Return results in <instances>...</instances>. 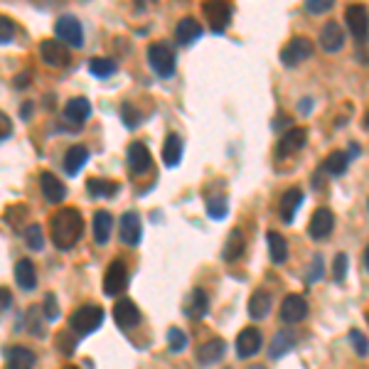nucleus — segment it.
Here are the masks:
<instances>
[{
  "mask_svg": "<svg viewBox=\"0 0 369 369\" xmlns=\"http://www.w3.org/2000/svg\"><path fill=\"white\" fill-rule=\"evenodd\" d=\"M10 303H13L10 291H8L6 286H0V312H3V310H8V308H10Z\"/></svg>",
  "mask_w": 369,
  "mask_h": 369,
  "instance_id": "obj_47",
  "label": "nucleus"
},
{
  "mask_svg": "<svg viewBox=\"0 0 369 369\" xmlns=\"http://www.w3.org/2000/svg\"><path fill=\"white\" fill-rule=\"evenodd\" d=\"M199 37H202V25H199L195 17H182L180 22H177L175 27V40L180 42V45H193V42H197Z\"/></svg>",
  "mask_w": 369,
  "mask_h": 369,
  "instance_id": "obj_20",
  "label": "nucleus"
},
{
  "mask_svg": "<svg viewBox=\"0 0 369 369\" xmlns=\"http://www.w3.org/2000/svg\"><path fill=\"white\" fill-rule=\"evenodd\" d=\"M25 244H27V249H32V251H40L42 246H45V232H42V227L37 222L25 227Z\"/></svg>",
  "mask_w": 369,
  "mask_h": 369,
  "instance_id": "obj_36",
  "label": "nucleus"
},
{
  "mask_svg": "<svg viewBox=\"0 0 369 369\" xmlns=\"http://www.w3.org/2000/svg\"><path fill=\"white\" fill-rule=\"evenodd\" d=\"M54 35L69 47H84V27L74 15H62L54 22Z\"/></svg>",
  "mask_w": 369,
  "mask_h": 369,
  "instance_id": "obj_4",
  "label": "nucleus"
},
{
  "mask_svg": "<svg viewBox=\"0 0 369 369\" xmlns=\"http://www.w3.org/2000/svg\"><path fill=\"white\" fill-rule=\"evenodd\" d=\"M333 229H335V214L330 212L328 207H317L310 217V224H308V234H310V239L322 241L325 236H330Z\"/></svg>",
  "mask_w": 369,
  "mask_h": 369,
  "instance_id": "obj_8",
  "label": "nucleus"
},
{
  "mask_svg": "<svg viewBox=\"0 0 369 369\" xmlns=\"http://www.w3.org/2000/svg\"><path fill=\"white\" fill-rule=\"evenodd\" d=\"M89 160V151L84 146H72L67 153H64V172H67L69 177L79 175L82 172V167L86 165Z\"/></svg>",
  "mask_w": 369,
  "mask_h": 369,
  "instance_id": "obj_24",
  "label": "nucleus"
},
{
  "mask_svg": "<svg viewBox=\"0 0 369 369\" xmlns=\"http://www.w3.org/2000/svg\"><path fill=\"white\" fill-rule=\"evenodd\" d=\"M6 369H15V367H6Z\"/></svg>",
  "mask_w": 369,
  "mask_h": 369,
  "instance_id": "obj_56",
  "label": "nucleus"
},
{
  "mask_svg": "<svg viewBox=\"0 0 369 369\" xmlns=\"http://www.w3.org/2000/svg\"><path fill=\"white\" fill-rule=\"evenodd\" d=\"M322 273H325V264H322V256H315L310 264V269H308V276H306V283L310 286V283L320 281Z\"/></svg>",
  "mask_w": 369,
  "mask_h": 369,
  "instance_id": "obj_41",
  "label": "nucleus"
},
{
  "mask_svg": "<svg viewBox=\"0 0 369 369\" xmlns=\"http://www.w3.org/2000/svg\"><path fill=\"white\" fill-rule=\"evenodd\" d=\"M91 116V104H89V99H84V96H77V99H69V104L64 106V119L69 121V123H74L79 128V126H84V121Z\"/></svg>",
  "mask_w": 369,
  "mask_h": 369,
  "instance_id": "obj_19",
  "label": "nucleus"
},
{
  "mask_svg": "<svg viewBox=\"0 0 369 369\" xmlns=\"http://www.w3.org/2000/svg\"><path fill=\"white\" fill-rule=\"evenodd\" d=\"M148 62L158 77H172L175 74V52L167 42H153L148 45Z\"/></svg>",
  "mask_w": 369,
  "mask_h": 369,
  "instance_id": "obj_3",
  "label": "nucleus"
},
{
  "mask_svg": "<svg viewBox=\"0 0 369 369\" xmlns=\"http://www.w3.org/2000/svg\"><path fill=\"white\" fill-rule=\"evenodd\" d=\"M207 310H209L207 291H204V288H195V291L190 293V298H188L185 312H188L190 320H202V317H207Z\"/></svg>",
  "mask_w": 369,
  "mask_h": 369,
  "instance_id": "obj_21",
  "label": "nucleus"
},
{
  "mask_svg": "<svg viewBox=\"0 0 369 369\" xmlns=\"http://www.w3.org/2000/svg\"><path fill=\"white\" fill-rule=\"evenodd\" d=\"M293 345H296V335L288 333V330H278V333L271 338V347H269V354L273 359H281L286 352H291Z\"/></svg>",
  "mask_w": 369,
  "mask_h": 369,
  "instance_id": "obj_28",
  "label": "nucleus"
},
{
  "mask_svg": "<svg viewBox=\"0 0 369 369\" xmlns=\"http://www.w3.org/2000/svg\"><path fill=\"white\" fill-rule=\"evenodd\" d=\"M40 57L50 67H67L69 64V50L59 40H45L40 45Z\"/></svg>",
  "mask_w": 369,
  "mask_h": 369,
  "instance_id": "obj_12",
  "label": "nucleus"
},
{
  "mask_svg": "<svg viewBox=\"0 0 369 369\" xmlns=\"http://www.w3.org/2000/svg\"><path fill=\"white\" fill-rule=\"evenodd\" d=\"M349 342H352L354 352H357L359 357H367L369 354V342H367V338L359 333V330H349Z\"/></svg>",
  "mask_w": 369,
  "mask_h": 369,
  "instance_id": "obj_39",
  "label": "nucleus"
},
{
  "mask_svg": "<svg viewBox=\"0 0 369 369\" xmlns=\"http://www.w3.org/2000/svg\"><path fill=\"white\" fill-rule=\"evenodd\" d=\"M244 249H246V239H244V234H241V229H232L227 236V244H224V249H222V259L232 264V261L241 259Z\"/></svg>",
  "mask_w": 369,
  "mask_h": 369,
  "instance_id": "obj_23",
  "label": "nucleus"
},
{
  "mask_svg": "<svg viewBox=\"0 0 369 369\" xmlns=\"http://www.w3.org/2000/svg\"><path fill=\"white\" fill-rule=\"evenodd\" d=\"M229 212V204H227V197H222V195H217V197H209L207 199V214L212 219H224Z\"/></svg>",
  "mask_w": 369,
  "mask_h": 369,
  "instance_id": "obj_37",
  "label": "nucleus"
},
{
  "mask_svg": "<svg viewBox=\"0 0 369 369\" xmlns=\"http://www.w3.org/2000/svg\"><path fill=\"white\" fill-rule=\"evenodd\" d=\"M269 254H271V261L273 264H286V259H288V241L283 239L278 232H269Z\"/></svg>",
  "mask_w": 369,
  "mask_h": 369,
  "instance_id": "obj_32",
  "label": "nucleus"
},
{
  "mask_svg": "<svg viewBox=\"0 0 369 369\" xmlns=\"http://www.w3.org/2000/svg\"><path fill=\"white\" fill-rule=\"evenodd\" d=\"M367 322H369V312H367Z\"/></svg>",
  "mask_w": 369,
  "mask_h": 369,
  "instance_id": "obj_57",
  "label": "nucleus"
},
{
  "mask_svg": "<svg viewBox=\"0 0 369 369\" xmlns=\"http://www.w3.org/2000/svg\"><path fill=\"white\" fill-rule=\"evenodd\" d=\"M312 54V42L308 37H293L286 47L281 50V62L283 67H298Z\"/></svg>",
  "mask_w": 369,
  "mask_h": 369,
  "instance_id": "obj_5",
  "label": "nucleus"
},
{
  "mask_svg": "<svg viewBox=\"0 0 369 369\" xmlns=\"http://www.w3.org/2000/svg\"><path fill=\"white\" fill-rule=\"evenodd\" d=\"M62 369H77V367H72V364H67V367H62Z\"/></svg>",
  "mask_w": 369,
  "mask_h": 369,
  "instance_id": "obj_55",
  "label": "nucleus"
},
{
  "mask_svg": "<svg viewBox=\"0 0 369 369\" xmlns=\"http://www.w3.org/2000/svg\"><path fill=\"white\" fill-rule=\"evenodd\" d=\"M89 72L99 79H106L116 72V62L109 57H94V59H89Z\"/></svg>",
  "mask_w": 369,
  "mask_h": 369,
  "instance_id": "obj_35",
  "label": "nucleus"
},
{
  "mask_svg": "<svg viewBox=\"0 0 369 369\" xmlns=\"http://www.w3.org/2000/svg\"><path fill=\"white\" fill-rule=\"evenodd\" d=\"M126 160H128V167L133 175H143V172L151 170L153 165V158H151V151H148L146 143L141 141H133L128 146V151H126Z\"/></svg>",
  "mask_w": 369,
  "mask_h": 369,
  "instance_id": "obj_11",
  "label": "nucleus"
},
{
  "mask_svg": "<svg viewBox=\"0 0 369 369\" xmlns=\"http://www.w3.org/2000/svg\"><path fill=\"white\" fill-rule=\"evenodd\" d=\"M86 193L94 195V197H111V195L119 193V185L104 180V177H91V180H86Z\"/></svg>",
  "mask_w": 369,
  "mask_h": 369,
  "instance_id": "obj_33",
  "label": "nucleus"
},
{
  "mask_svg": "<svg viewBox=\"0 0 369 369\" xmlns=\"http://www.w3.org/2000/svg\"><path fill=\"white\" fill-rule=\"evenodd\" d=\"M143 236V227H141V217L135 212H126L121 217V241L126 246H138Z\"/></svg>",
  "mask_w": 369,
  "mask_h": 369,
  "instance_id": "obj_14",
  "label": "nucleus"
},
{
  "mask_svg": "<svg viewBox=\"0 0 369 369\" xmlns=\"http://www.w3.org/2000/svg\"><path fill=\"white\" fill-rule=\"evenodd\" d=\"M306 8L310 13H328L333 8V0H308Z\"/></svg>",
  "mask_w": 369,
  "mask_h": 369,
  "instance_id": "obj_45",
  "label": "nucleus"
},
{
  "mask_svg": "<svg viewBox=\"0 0 369 369\" xmlns=\"http://www.w3.org/2000/svg\"><path fill=\"white\" fill-rule=\"evenodd\" d=\"M364 266H367V271H369V246L364 249Z\"/></svg>",
  "mask_w": 369,
  "mask_h": 369,
  "instance_id": "obj_51",
  "label": "nucleus"
},
{
  "mask_svg": "<svg viewBox=\"0 0 369 369\" xmlns=\"http://www.w3.org/2000/svg\"><path fill=\"white\" fill-rule=\"evenodd\" d=\"M167 347H170V352H182L188 347V335L180 328H170L167 330Z\"/></svg>",
  "mask_w": 369,
  "mask_h": 369,
  "instance_id": "obj_38",
  "label": "nucleus"
},
{
  "mask_svg": "<svg viewBox=\"0 0 369 369\" xmlns=\"http://www.w3.org/2000/svg\"><path fill=\"white\" fill-rule=\"evenodd\" d=\"M15 281L22 291H32L37 286V271L30 259H20L15 266Z\"/></svg>",
  "mask_w": 369,
  "mask_h": 369,
  "instance_id": "obj_25",
  "label": "nucleus"
},
{
  "mask_svg": "<svg viewBox=\"0 0 369 369\" xmlns=\"http://www.w3.org/2000/svg\"><path fill=\"white\" fill-rule=\"evenodd\" d=\"M347 254H338L335 256V266H333V273H335V281L342 283L345 281V273H347Z\"/></svg>",
  "mask_w": 369,
  "mask_h": 369,
  "instance_id": "obj_43",
  "label": "nucleus"
},
{
  "mask_svg": "<svg viewBox=\"0 0 369 369\" xmlns=\"http://www.w3.org/2000/svg\"><path fill=\"white\" fill-rule=\"evenodd\" d=\"M301 204H303V193H301V190H298V188L286 190V193H283V197H281V204H278V212H281L283 222L291 224Z\"/></svg>",
  "mask_w": 369,
  "mask_h": 369,
  "instance_id": "obj_22",
  "label": "nucleus"
},
{
  "mask_svg": "<svg viewBox=\"0 0 369 369\" xmlns=\"http://www.w3.org/2000/svg\"><path fill=\"white\" fill-rule=\"evenodd\" d=\"M202 13H204V17H207L209 27H212V32H217V35H222V32L227 30L229 20H232V6H229V3H224V0L204 3Z\"/></svg>",
  "mask_w": 369,
  "mask_h": 369,
  "instance_id": "obj_7",
  "label": "nucleus"
},
{
  "mask_svg": "<svg viewBox=\"0 0 369 369\" xmlns=\"http://www.w3.org/2000/svg\"><path fill=\"white\" fill-rule=\"evenodd\" d=\"M224 349H227L224 340H219V338L207 340L204 345H199V349H197V362H199V364H212V362H217V359L224 357Z\"/></svg>",
  "mask_w": 369,
  "mask_h": 369,
  "instance_id": "obj_26",
  "label": "nucleus"
},
{
  "mask_svg": "<svg viewBox=\"0 0 369 369\" xmlns=\"http://www.w3.org/2000/svg\"><path fill=\"white\" fill-rule=\"evenodd\" d=\"M10 133H13L10 116H8L6 111H0V141H3V138H10Z\"/></svg>",
  "mask_w": 369,
  "mask_h": 369,
  "instance_id": "obj_46",
  "label": "nucleus"
},
{
  "mask_svg": "<svg viewBox=\"0 0 369 369\" xmlns=\"http://www.w3.org/2000/svg\"><path fill=\"white\" fill-rule=\"evenodd\" d=\"M347 165H349L347 153L335 151V153H330V156L325 158V163H322V170L328 172V175H342V172L347 170Z\"/></svg>",
  "mask_w": 369,
  "mask_h": 369,
  "instance_id": "obj_34",
  "label": "nucleus"
},
{
  "mask_svg": "<svg viewBox=\"0 0 369 369\" xmlns=\"http://www.w3.org/2000/svg\"><path fill=\"white\" fill-rule=\"evenodd\" d=\"M111 229H114V217H111L106 209H99L94 214V239L99 246H104L111 236Z\"/></svg>",
  "mask_w": 369,
  "mask_h": 369,
  "instance_id": "obj_30",
  "label": "nucleus"
},
{
  "mask_svg": "<svg viewBox=\"0 0 369 369\" xmlns=\"http://www.w3.org/2000/svg\"><path fill=\"white\" fill-rule=\"evenodd\" d=\"M364 128H369V114L364 116Z\"/></svg>",
  "mask_w": 369,
  "mask_h": 369,
  "instance_id": "obj_53",
  "label": "nucleus"
},
{
  "mask_svg": "<svg viewBox=\"0 0 369 369\" xmlns=\"http://www.w3.org/2000/svg\"><path fill=\"white\" fill-rule=\"evenodd\" d=\"M308 315V303L303 296H298V293H291V296L283 298L281 303V317L283 322H301L303 317Z\"/></svg>",
  "mask_w": 369,
  "mask_h": 369,
  "instance_id": "obj_17",
  "label": "nucleus"
},
{
  "mask_svg": "<svg viewBox=\"0 0 369 369\" xmlns=\"http://www.w3.org/2000/svg\"><path fill=\"white\" fill-rule=\"evenodd\" d=\"M101 322H104V310H101V306H82L72 312V317H69V328H72L79 338H84V335H91L94 330H99Z\"/></svg>",
  "mask_w": 369,
  "mask_h": 369,
  "instance_id": "obj_2",
  "label": "nucleus"
},
{
  "mask_svg": "<svg viewBox=\"0 0 369 369\" xmlns=\"http://www.w3.org/2000/svg\"><path fill=\"white\" fill-rule=\"evenodd\" d=\"M345 22H347V30L352 32L354 40L364 42L369 32V13L364 6H347L345 8Z\"/></svg>",
  "mask_w": 369,
  "mask_h": 369,
  "instance_id": "obj_9",
  "label": "nucleus"
},
{
  "mask_svg": "<svg viewBox=\"0 0 369 369\" xmlns=\"http://www.w3.org/2000/svg\"><path fill=\"white\" fill-rule=\"evenodd\" d=\"M45 317H47L50 322H54L59 317V303H57V298H54V293H47V296H45Z\"/></svg>",
  "mask_w": 369,
  "mask_h": 369,
  "instance_id": "obj_42",
  "label": "nucleus"
},
{
  "mask_svg": "<svg viewBox=\"0 0 369 369\" xmlns=\"http://www.w3.org/2000/svg\"><path fill=\"white\" fill-rule=\"evenodd\" d=\"M30 333H42L40 317H37V310H35V308H30Z\"/></svg>",
  "mask_w": 369,
  "mask_h": 369,
  "instance_id": "obj_48",
  "label": "nucleus"
},
{
  "mask_svg": "<svg viewBox=\"0 0 369 369\" xmlns=\"http://www.w3.org/2000/svg\"><path fill=\"white\" fill-rule=\"evenodd\" d=\"M50 234L57 249L69 251L84 234V219L77 207H62L50 217Z\"/></svg>",
  "mask_w": 369,
  "mask_h": 369,
  "instance_id": "obj_1",
  "label": "nucleus"
},
{
  "mask_svg": "<svg viewBox=\"0 0 369 369\" xmlns=\"http://www.w3.org/2000/svg\"><path fill=\"white\" fill-rule=\"evenodd\" d=\"M40 188H42V195H45V199L52 204H59L64 197H67V188H64V182L59 180L54 172H40Z\"/></svg>",
  "mask_w": 369,
  "mask_h": 369,
  "instance_id": "obj_13",
  "label": "nucleus"
},
{
  "mask_svg": "<svg viewBox=\"0 0 369 369\" xmlns=\"http://www.w3.org/2000/svg\"><path fill=\"white\" fill-rule=\"evenodd\" d=\"M121 114H123V123L128 126V128H135V126L141 123V116H138V111L133 109L130 104H123V109H121Z\"/></svg>",
  "mask_w": 369,
  "mask_h": 369,
  "instance_id": "obj_44",
  "label": "nucleus"
},
{
  "mask_svg": "<svg viewBox=\"0 0 369 369\" xmlns=\"http://www.w3.org/2000/svg\"><path fill=\"white\" fill-rule=\"evenodd\" d=\"M269 312H271V296L264 288H259V291L249 298V315L254 317V320H264Z\"/></svg>",
  "mask_w": 369,
  "mask_h": 369,
  "instance_id": "obj_31",
  "label": "nucleus"
},
{
  "mask_svg": "<svg viewBox=\"0 0 369 369\" xmlns=\"http://www.w3.org/2000/svg\"><path fill=\"white\" fill-rule=\"evenodd\" d=\"M27 79H30V72H25V74H20V77H15V79H13V84H15L17 89H25L27 86Z\"/></svg>",
  "mask_w": 369,
  "mask_h": 369,
  "instance_id": "obj_49",
  "label": "nucleus"
},
{
  "mask_svg": "<svg viewBox=\"0 0 369 369\" xmlns=\"http://www.w3.org/2000/svg\"><path fill=\"white\" fill-rule=\"evenodd\" d=\"M182 151H185V143H182L180 135H167L165 146H163V160H165L167 167H177L182 160Z\"/></svg>",
  "mask_w": 369,
  "mask_h": 369,
  "instance_id": "obj_27",
  "label": "nucleus"
},
{
  "mask_svg": "<svg viewBox=\"0 0 369 369\" xmlns=\"http://www.w3.org/2000/svg\"><path fill=\"white\" fill-rule=\"evenodd\" d=\"M249 369H266L264 364H254V367H249Z\"/></svg>",
  "mask_w": 369,
  "mask_h": 369,
  "instance_id": "obj_54",
  "label": "nucleus"
},
{
  "mask_svg": "<svg viewBox=\"0 0 369 369\" xmlns=\"http://www.w3.org/2000/svg\"><path fill=\"white\" fill-rule=\"evenodd\" d=\"M317 42H320V47L325 50V52H340V50L345 47L342 27H340L338 22H325L322 30H320V37H317Z\"/></svg>",
  "mask_w": 369,
  "mask_h": 369,
  "instance_id": "obj_16",
  "label": "nucleus"
},
{
  "mask_svg": "<svg viewBox=\"0 0 369 369\" xmlns=\"http://www.w3.org/2000/svg\"><path fill=\"white\" fill-rule=\"evenodd\" d=\"M13 37H15V22L8 15H0V45H8Z\"/></svg>",
  "mask_w": 369,
  "mask_h": 369,
  "instance_id": "obj_40",
  "label": "nucleus"
},
{
  "mask_svg": "<svg viewBox=\"0 0 369 369\" xmlns=\"http://www.w3.org/2000/svg\"><path fill=\"white\" fill-rule=\"evenodd\" d=\"M30 106H32V104H25V106H22V119H27V114H30Z\"/></svg>",
  "mask_w": 369,
  "mask_h": 369,
  "instance_id": "obj_52",
  "label": "nucleus"
},
{
  "mask_svg": "<svg viewBox=\"0 0 369 369\" xmlns=\"http://www.w3.org/2000/svg\"><path fill=\"white\" fill-rule=\"evenodd\" d=\"M114 320L121 330H133L141 325V310H138V306H135L133 301L121 298L114 306Z\"/></svg>",
  "mask_w": 369,
  "mask_h": 369,
  "instance_id": "obj_10",
  "label": "nucleus"
},
{
  "mask_svg": "<svg viewBox=\"0 0 369 369\" xmlns=\"http://www.w3.org/2000/svg\"><path fill=\"white\" fill-rule=\"evenodd\" d=\"M261 349V330L256 328H244L236 338V354L241 359L254 357L256 352Z\"/></svg>",
  "mask_w": 369,
  "mask_h": 369,
  "instance_id": "obj_18",
  "label": "nucleus"
},
{
  "mask_svg": "<svg viewBox=\"0 0 369 369\" xmlns=\"http://www.w3.org/2000/svg\"><path fill=\"white\" fill-rule=\"evenodd\" d=\"M308 141V130L306 128H291L283 133V138L278 141V148H276V153H278V158H286V156H293V153H298L303 146H306Z\"/></svg>",
  "mask_w": 369,
  "mask_h": 369,
  "instance_id": "obj_15",
  "label": "nucleus"
},
{
  "mask_svg": "<svg viewBox=\"0 0 369 369\" xmlns=\"http://www.w3.org/2000/svg\"><path fill=\"white\" fill-rule=\"evenodd\" d=\"M126 288H128V269H126L123 261H114L104 273V293L114 298L121 296Z\"/></svg>",
  "mask_w": 369,
  "mask_h": 369,
  "instance_id": "obj_6",
  "label": "nucleus"
},
{
  "mask_svg": "<svg viewBox=\"0 0 369 369\" xmlns=\"http://www.w3.org/2000/svg\"><path fill=\"white\" fill-rule=\"evenodd\" d=\"M310 109H312V99H303V104H301V111H303V114H308Z\"/></svg>",
  "mask_w": 369,
  "mask_h": 369,
  "instance_id": "obj_50",
  "label": "nucleus"
},
{
  "mask_svg": "<svg viewBox=\"0 0 369 369\" xmlns=\"http://www.w3.org/2000/svg\"><path fill=\"white\" fill-rule=\"evenodd\" d=\"M8 367H15V369H32L35 367V352L22 345H15V347L8 349Z\"/></svg>",
  "mask_w": 369,
  "mask_h": 369,
  "instance_id": "obj_29",
  "label": "nucleus"
}]
</instances>
